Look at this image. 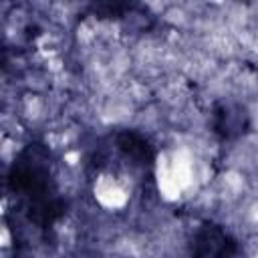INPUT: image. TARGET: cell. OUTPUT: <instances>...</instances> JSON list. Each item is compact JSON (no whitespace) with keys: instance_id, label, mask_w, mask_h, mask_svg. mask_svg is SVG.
<instances>
[{"instance_id":"cell-1","label":"cell","mask_w":258,"mask_h":258,"mask_svg":"<svg viewBox=\"0 0 258 258\" xmlns=\"http://www.w3.org/2000/svg\"><path fill=\"white\" fill-rule=\"evenodd\" d=\"M8 185L16 198L24 202L30 222L38 228L52 226L64 210L52 175L50 151L42 143H28L12 161Z\"/></svg>"},{"instance_id":"cell-2","label":"cell","mask_w":258,"mask_h":258,"mask_svg":"<svg viewBox=\"0 0 258 258\" xmlns=\"http://www.w3.org/2000/svg\"><path fill=\"white\" fill-rule=\"evenodd\" d=\"M189 258H246L240 240L222 224L200 222L187 240Z\"/></svg>"},{"instance_id":"cell-3","label":"cell","mask_w":258,"mask_h":258,"mask_svg":"<svg viewBox=\"0 0 258 258\" xmlns=\"http://www.w3.org/2000/svg\"><path fill=\"white\" fill-rule=\"evenodd\" d=\"M113 149L123 157L127 165L133 169H139L143 173L153 169L155 163V151L153 145L145 135L133 129H123L113 135Z\"/></svg>"},{"instance_id":"cell-4","label":"cell","mask_w":258,"mask_h":258,"mask_svg":"<svg viewBox=\"0 0 258 258\" xmlns=\"http://www.w3.org/2000/svg\"><path fill=\"white\" fill-rule=\"evenodd\" d=\"M250 129V113L244 105L222 101L212 109V131L222 141H236Z\"/></svg>"}]
</instances>
